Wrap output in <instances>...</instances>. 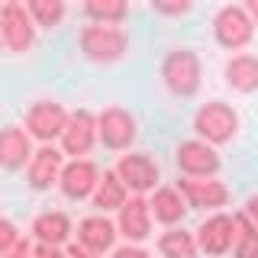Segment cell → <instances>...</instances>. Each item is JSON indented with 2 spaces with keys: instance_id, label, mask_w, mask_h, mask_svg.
I'll use <instances>...</instances> for the list:
<instances>
[{
  "instance_id": "cell-14",
  "label": "cell",
  "mask_w": 258,
  "mask_h": 258,
  "mask_svg": "<svg viewBox=\"0 0 258 258\" xmlns=\"http://www.w3.org/2000/svg\"><path fill=\"white\" fill-rule=\"evenodd\" d=\"M61 152L55 145H42L39 152H32L29 168H26V181L32 190H48L61 174Z\"/></svg>"
},
{
  "instance_id": "cell-26",
  "label": "cell",
  "mask_w": 258,
  "mask_h": 258,
  "mask_svg": "<svg viewBox=\"0 0 258 258\" xmlns=\"http://www.w3.org/2000/svg\"><path fill=\"white\" fill-rule=\"evenodd\" d=\"M20 242V232H16V226L10 220H0V255L10 252V248Z\"/></svg>"
},
{
  "instance_id": "cell-30",
  "label": "cell",
  "mask_w": 258,
  "mask_h": 258,
  "mask_svg": "<svg viewBox=\"0 0 258 258\" xmlns=\"http://www.w3.org/2000/svg\"><path fill=\"white\" fill-rule=\"evenodd\" d=\"M32 258H68V255L55 245H39V248H32Z\"/></svg>"
},
{
  "instance_id": "cell-29",
  "label": "cell",
  "mask_w": 258,
  "mask_h": 258,
  "mask_svg": "<svg viewBox=\"0 0 258 258\" xmlns=\"http://www.w3.org/2000/svg\"><path fill=\"white\" fill-rule=\"evenodd\" d=\"M113 258H152L145 248H139V245H123V248H116L113 252Z\"/></svg>"
},
{
  "instance_id": "cell-31",
  "label": "cell",
  "mask_w": 258,
  "mask_h": 258,
  "mask_svg": "<svg viewBox=\"0 0 258 258\" xmlns=\"http://www.w3.org/2000/svg\"><path fill=\"white\" fill-rule=\"evenodd\" d=\"M245 207H248V210H245V216L258 226V194H255V197H248V204H245Z\"/></svg>"
},
{
  "instance_id": "cell-8",
  "label": "cell",
  "mask_w": 258,
  "mask_h": 258,
  "mask_svg": "<svg viewBox=\"0 0 258 258\" xmlns=\"http://www.w3.org/2000/svg\"><path fill=\"white\" fill-rule=\"evenodd\" d=\"M97 142V116L91 110H75L68 113V123H64V133H61V152L64 155H87Z\"/></svg>"
},
{
  "instance_id": "cell-4",
  "label": "cell",
  "mask_w": 258,
  "mask_h": 258,
  "mask_svg": "<svg viewBox=\"0 0 258 258\" xmlns=\"http://www.w3.org/2000/svg\"><path fill=\"white\" fill-rule=\"evenodd\" d=\"M0 36H4V45L16 55L32 48V42H36V23H32V16L26 13L23 4H4V10H0Z\"/></svg>"
},
{
  "instance_id": "cell-32",
  "label": "cell",
  "mask_w": 258,
  "mask_h": 258,
  "mask_svg": "<svg viewBox=\"0 0 258 258\" xmlns=\"http://www.w3.org/2000/svg\"><path fill=\"white\" fill-rule=\"evenodd\" d=\"M68 258H100V255L87 252V248H81V245H71V248H68Z\"/></svg>"
},
{
  "instance_id": "cell-27",
  "label": "cell",
  "mask_w": 258,
  "mask_h": 258,
  "mask_svg": "<svg viewBox=\"0 0 258 258\" xmlns=\"http://www.w3.org/2000/svg\"><path fill=\"white\" fill-rule=\"evenodd\" d=\"M152 10L155 13H168V16H181V13H187L190 10V4H161V0H152Z\"/></svg>"
},
{
  "instance_id": "cell-12",
  "label": "cell",
  "mask_w": 258,
  "mask_h": 258,
  "mask_svg": "<svg viewBox=\"0 0 258 258\" xmlns=\"http://www.w3.org/2000/svg\"><path fill=\"white\" fill-rule=\"evenodd\" d=\"M174 158H177V168H181L187 177H213L220 171V155L200 139L181 142L177 152H174Z\"/></svg>"
},
{
  "instance_id": "cell-33",
  "label": "cell",
  "mask_w": 258,
  "mask_h": 258,
  "mask_svg": "<svg viewBox=\"0 0 258 258\" xmlns=\"http://www.w3.org/2000/svg\"><path fill=\"white\" fill-rule=\"evenodd\" d=\"M245 13H248V20H252V26H255V23H258V0H248Z\"/></svg>"
},
{
  "instance_id": "cell-13",
  "label": "cell",
  "mask_w": 258,
  "mask_h": 258,
  "mask_svg": "<svg viewBox=\"0 0 258 258\" xmlns=\"http://www.w3.org/2000/svg\"><path fill=\"white\" fill-rule=\"evenodd\" d=\"M113 174L123 181L126 190H136V194H145L158 184V165L149 155H123Z\"/></svg>"
},
{
  "instance_id": "cell-24",
  "label": "cell",
  "mask_w": 258,
  "mask_h": 258,
  "mask_svg": "<svg viewBox=\"0 0 258 258\" xmlns=\"http://www.w3.org/2000/svg\"><path fill=\"white\" fill-rule=\"evenodd\" d=\"M158 252L165 258H197V239L184 229H168L158 239Z\"/></svg>"
},
{
  "instance_id": "cell-20",
  "label": "cell",
  "mask_w": 258,
  "mask_h": 258,
  "mask_svg": "<svg viewBox=\"0 0 258 258\" xmlns=\"http://www.w3.org/2000/svg\"><path fill=\"white\" fill-rule=\"evenodd\" d=\"M149 210H152V216H155L158 223L174 226V223L184 220L187 204H184V197H181V190H177V187H158L155 197L149 200Z\"/></svg>"
},
{
  "instance_id": "cell-11",
  "label": "cell",
  "mask_w": 258,
  "mask_h": 258,
  "mask_svg": "<svg viewBox=\"0 0 258 258\" xmlns=\"http://www.w3.org/2000/svg\"><path fill=\"white\" fill-rule=\"evenodd\" d=\"M97 181H100V171H97V165L87 161V158L68 161V165L61 168V174H58V187H61V194L68 200L91 197V194L97 190Z\"/></svg>"
},
{
  "instance_id": "cell-28",
  "label": "cell",
  "mask_w": 258,
  "mask_h": 258,
  "mask_svg": "<svg viewBox=\"0 0 258 258\" xmlns=\"http://www.w3.org/2000/svg\"><path fill=\"white\" fill-rule=\"evenodd\" d=\"M32 255V245H29V239H20L16 245L10 248V252H4L0 258H29Z\"/></svg>"
},
{
  "instance_id": "cell-22",
  "label": "cell",
  "mask_w": 258,
  "mask_h": 258,
  "mask_svg": "<svg viewBox=\"0 0 258 258\" xmlns=\"http://www.w3.org/2000/svg\"><path fill=\"white\" fill-rule=\"evenodd\" d=\"M236 239H232V255L236 258H258V226L245 213H236Z\"/></svg>"
},
{
  "instance_id": "cell-16",
  "label": "cell",
  "mask_w": 258,
  "mask_h": 258,
  "mask_svg": "<svg viewBox=\"0 0 258 258\" xmlns=\"http://www.w3.org/2000/svg\"><path fill=\"white\" fill-rule=\"evenodd\" d=\"M113 242H116V226L103 213H94L78 223V245L81 248H87L94 255H103L107 248H113Z\"/></svg>"
},
{
  "instance_id": "cell-6",
  "label": "cell",
  "mask_w": 258,
  "mask_h": 258,
  "mask_svg": "<svg viewBox=\"0 0 258 258\" xmlns=\"http://www.w3.org/2000/svg\"><path fill=\"white\" fill-rule=\"evenodd\" d=\"M252 32H255V26H252V20H248V13L242 10V7H223L213 20V36L223 48L248 45L252 42Z\"/></svg>"
},
{
  "instance_id": "cell-25",
  "label": "cell",
  "mask_w": 258,
  "mask_h": 258,
  "mask_svg": "<svg viewBox=\"0 0 258 258\" xmlns=\"http://www.w3.org/2000/svg\"><path fill=\"white\" fill-rule=\"evenodd\" d=\"M26 13L32 16V23L42 29H52L64 20V4L61 0H29L26 4Z\"/></svg>"
},
{
  "instance_id": "cell-9",
  "label": "cell",
  "mask_w": 258,
  "mask_h": 258,
  "mask_svg": "<svg viewBox=\"0 0 258 258\" xmlns=\"http://www.w3.org/2000/svg\"><path fill=\"white\" fill-rule=\"evenodd\" d=\"M197 248L207 255H226L232 248V239H236V220H232L229 213H213L207 216L204 223H200L197 229Z\"/></svg>"
},
{
  "instance_id": "cell-7",
  "label": "cell",
  "mask_w": 258,
  "mask_h": 258,
  "mask_svg": "<svg viewBox=\"0 0 258 258\" xmlns=\"http://www.w3.org/2000/svg\"><path fill=\"white\" fill-rule=\"evenodd\" d=\"M64 123H68V113L55 100H39L26 110V133L36 136V139H42V142L61 139Z\"/></svg>"
},
{
  "instance_id": "cell-17",
  "label": "cell",
  "mask_w": 258,
  "mask_h": 258,
  "mask_svg": "<svg viewBox=\"0 0 258 258\" xmlns=\"http://www.w3.org/2000/svg\"><path fill=\"white\" fill-rule=\"evenodd\" d=\"M32 158V145H29V133L20 126H4L0 129V168L16 171Z\"/></svg>"
},
{
  "instance_id": "cell-5",
  "label": "cell",
  "mask_w": 258,
  "mask_h": 258,
  "mask_svg": "<svg viewBox=\"0 0 258 258\" xmlns=\"http://www.w3.org/2000/svg\"><path fill=\"white\" fill-rule=\"evenodd\" d=\"M136 116L123 107H107L97 116V139H100L107 149L113 152H123L136 142Z\"/></svg>"
},
{
  "instance_id": "cell-23",
  "label": "cell",
  "mask_w": 258,
  "mask_h": 258,
  "mask_svg": "<svg viewBox=\"0 0 258 258\" xmlns=\"http://www.w3.org/2000/svg\"><path fill=\"white\" fill-rule=\"evenodd\" d=\"M84 16H91L100 26H119L129 16V7L123 0H87L84 4Z\"/></svg>"
},
{
  "instance_id": "cell-19",
  "label": "cell",
  "mask_w": 258,
  "mask_h": 258,
  "mask_svg": "<svg viewBox=\"0 0 258 258\" xmlns=\"http://www.w3.org/2000/svg\"><path fill=\"white\" fill-rule=\"evenodd\" d=\"M226 84L239 94H255L258 91V58L255 55H236L226 61Z\"/></svg>"
},
{
  "instance_id": "cell-3",
  "label": "cell",
  "mask_w": 258,
  "mask_h": 258,
  "mask_svg": "<svg viewBox=\"0 0 258 258\" xmlns=\"http://www.w3.org/2000/svg\"><path fill=\"white\" fill-rule=\"evenodd\" d=\"M194 129H197V136H204L207 142L223 145V142L236 139L239 113L232 110L229 103H223V100H210V103H204V107L197 110V116H194Z\"/></svg>"
},
{
  "instance_id": "cell-15",
  "label": "cell",
  "mask_w": 258,
  "mask_h": 258,
  "mask_svg": "<svg viewBox=\"0 0 258 258\" xmlns=\"http://www.w3.org/2000/svg\"><path fill=\"white\" fill-rule=\"evenodd\" d=\"M116 229L123 232L129 242H142L152 236V210H149V200L142 197H129L123 207H119V223Z\"/></svg>"
},
{
  "instance_id": "cell-21",
  "label": "cell",
  "mask_w": 258,
  "mask_h": 258,
  "mask_svg": "<svg viewBox=\"0 0 258 258\" xmlns=\"http://www.w3.org/2000/svg\"><path fill=\"white\" fill-rule=\"evenodd\" d=\"M123 204H126L123 181L113 171H103V177L97 181V190H94V207L100 210V213H107V210H119Z\"/></svg>"
},
{
  "instance_id": "cell-1",
  "label": "cell",
  "mask_w": 258,
  "mask_h": 258,
  "mask_svg": "<svg viewBox=\"0 0 258 258\" xmlns=\"http://www.w3.org/2000/svg\"><path fill=\"white\" fill-rule=\"evenodd\" d=\"M81 52H84L87 61L94 64H113L126 55L129 48V36L123 26H100V23H91V26L81 29L78 36Z\"/></svg>"
},
{
  "instance_id": "cell-10",
  "label": "cell",
  "mask_w": 258,
  "mask_h": 258,
  "mask_svg": "<svg viewBox=\"0 0 258 258\" xmlns=\"http://www.w3.org/2000/svg\"><path fill=\"white\" fill-rule=\"evenodd\" d=\"M177 190H181L184 204L197 210H216L226 207V200H229V187L213 177H184V181H177Z\"/></svg>"
},
{
  "instance_id": "cell-2",
  "label": "cell",
  "mask_w": 258,
  "mask_h": 258,
  "mask_svg": "<svg viewBox=\"0 0 258 258\" xmlns=\"http://www.w3.org/2000/svg\"><path fill=\"white\" fill-rule=\"evenodd\" d=\"M161 81L174 97H194L200 91V58L190 48H171L161 61Z\"/></svg>"
},
{
  "instance_id": "cell-18",
  "label": "cell",
  "mask_w": 258,
  "mask_h": 258,
  "mask_svg": "<svg viewBox=\"0 0 258 258\" xmlns=\"http://www.w3.org/2000/svg\"><path fill=\"white\" fill-rule=\"evenodd\" d=\"M32 236L39 239V245H55L58 248L61 242H68L71 236V220L58 210H48V213H39L32 220Z\"/></svg>"
},
{
  "instance_id": "cell-34",
  "label": "cell",
  "mask_w": 258,
  "mask_h": 258,
  "mask_svg": "<svg viewBox=\"0 0 258 258\" xmlns=\"http://www.w3.org/2000/svg\"><path fill=\"white\" fill-rule=\"evenodd\" d=\"M0 45H4V36H0Z\"/></svg>"
}]
</instances>
